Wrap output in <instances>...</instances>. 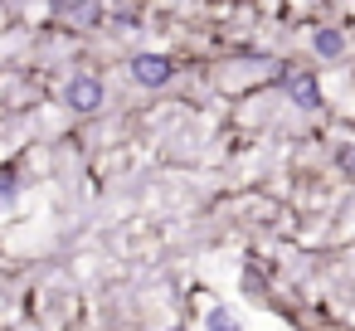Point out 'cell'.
I'll return each instance as SVG.
<instances>
[{
    "instance_id": "6da1fadb",
    "label": "cell",
    "mask_w": 355,
    "mask_h": 331,
    "mask_svg": "<svg viewBox=\"0 0 355 331\" xmlns=\"http://www.w3.org/2000/svg\"><path fill=\"white\" fill-rule=\"evenodd\" d=\"M64 103H69L73 112H98V108H103V83H98L93 74H78V78H69Z\"/></svg>"
},
{
    "instance_id": "7a4b0ae2",
    "label": "cell",
    "mask_w": 355,
    "mask_h": 331,
    "mask_svg": "<svg viewBox=\"0 0 355 331\" xmlns=\"http://www.w3.org/2000/svg\"><path fill=\"white\" fill-rule=\"evenodd\" d=\"M132 78L146 83V88H161V83L175 78V64H171L166 54H137V59H132Z\"/></svg>"
},
{
    "instance_id": "3957f363",
    "label": "cell",
    "mask_w": 355,
    "mask_h": 331,
    "mask_svg": "<svg viewBox=\"0 0 355 331\" xmlns=\"http://www.w3.org/2000/svg\"><path fill=\"white\" fill-rule=\"evenodd\" d=\"M282 83H287V93H292L297 108H321V88H316L311 74H282Z\"/></svg>"
},
{
    "instance_id": "277c9868",
    "label": "cell",
    "mask_w": 355,
    "mask_h": 331,
    "mask_svg": "<svg viewBox=\"0 0 355 331\" xmlns=\"http://www.w3.org/2000/svg\"><path fill=\"white\" fill-rule=\"evenodd\" d=\"M340 49H345V40H340L336 30H316V54H321V59H336Z\"/></svg>"
},
{
    "instance_id": "5b68a950",
    "label": "cell",
    "mask_w": 355,
    "mask_h": 331,
    "mask_svg": "<svg viewBox=\"0 0 355 331\" xmlns=\"http://www.w3.org/2000/svg\"><path fill=\"white\" fill-rule=\"evenodd\" d=\"M20 195V180H15V171L10 166H0V205H10Z\"/></svg>"
},
{
    "instance_id": "8992f818",
    "label": "cell",
    "mask_w": 355,
    "mask_h": 331,
    "mask_svg": "<svg viewBox=\"0 0 355 331\" xmlns=\"http://www.w3.org/2000/svg\"><path fill=\"white\" fill-rule=\"evenodd\" d=\"M209 331H234V316H229L224 307H214V312H209Z\"/></svg>"
}]
</instances>
